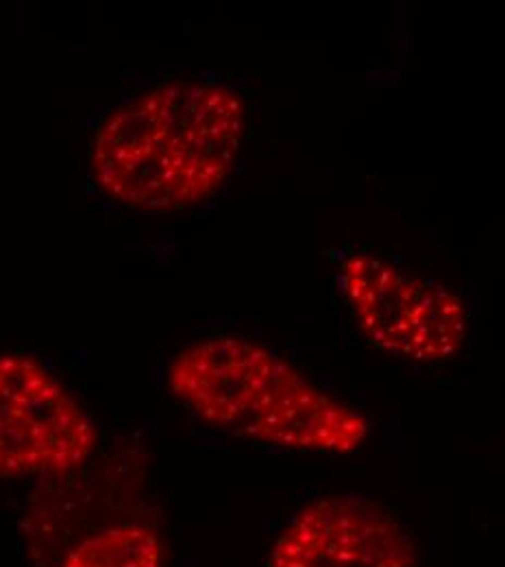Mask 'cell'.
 I'll use <instances>...</instances> for the list:
<instances>
[{
	"label": "cell",
	"mask_w": 505,
	"mask_h": 567,
	"mask_svg": "<svg viewBox=\"0 0 505 567\" xmlns=\"http://www.w3.org/2000/svg\"><path fill=\"white\" fill-rule=\"evenodd\" d=\"M164 546L148 526L124 522L81 537L63 567H162Z\"/></svg>",
	"instance_id": "8992f818"
},
{
	"label": "cell",
	"mask_w": 505,
	"mask_h": 567,
	"mask_svg": "<svg viewBox=\"0 0 505 567\" xmlns=\"http://www.w3.org/2000/svg\"><path fill=\"white\" fill-rule=\"evenodd\" d=\"M244 135V105L229 85L174 79L140 92L100 122L91 175L120 205L185 210L222 188Z\"/></svg>",
	"instance_id": "6da1fadb"
},
{
	"label": "cell",
	"mask_w": 505,
	"mask_h": 567,
	"mask_svg": "<svg viewBox=\"0 0 505 567\" xmlns=\"http://www.w3.org/2000/svg\"><path fill=\"white\" fill-rule=\"evenodd\" d=\"M94 441L89 417L48 366L28 353H0V478L72 473Z\"/></svg>",
	"instance_id": "277c9868"
},
{
	"label": "cell",
	"mask_w": 505,
	"mask_h": 567,
	"mask_svg": "<svg viewBox=\"0 0 505 567\" xmlns=\"http://www.w3.org/2000/svg\"><path fill=\"white\" fill-rule=\"evenodd\" d=\"M166 377L192 415L235 437L348 454L370 432L361 412L320 391L272 349L242 336H211L183 347Z\"/></svg>",
	"instance_id": "7a4b0ae2"
},
{
	"label": "cell",
	"mask_w": 505,
	"mask_h": 567,
	"mask_svg": "<svg viewBox=\"0 0 505 567\" xmlns=\"http://www.w3.org/2000/svg\"><path fill=\"white\" fill-rule=\"evenodd\" d=\"M337 286L372 347L410 362H442L462 349L466 312L451 288L359 251L337 266Z\"/></svg>",
	"instance_id": "3957f363"
},
{
	"label": "cell",
	"mask_w": 505,
	"mask_h": 567,
	"mask_svg": "<svg viewBox=\"0 0 505 567\" xmlns=\"http://www.w3.org/2000/svg\"><path fill=\"white\" fill-rule=\"evenodd\" d=\"M266 567H416L403 528L357 495L301 508L274 541Z\"/></svg>",
	"instance_id": "5b68a950"
}]
</instances>
